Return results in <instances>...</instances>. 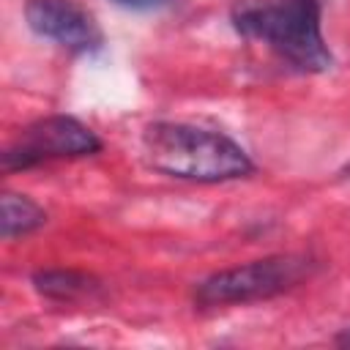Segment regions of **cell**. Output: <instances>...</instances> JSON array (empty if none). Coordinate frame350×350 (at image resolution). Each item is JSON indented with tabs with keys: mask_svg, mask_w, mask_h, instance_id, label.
<instances>
[{
	"mask_svg": "<svg viewBox=\"0 0 350 350\" xmlns=\"http://www.w3.org/2000/svg\"><path fill=\"white\" fill-rule=\"evenodd\" d=\"M230 19L243 38L265 44L298 71L331 68L334 57L320 30L317 0H235Z\"/></svg>",
	"mask_w": 350,
	"mask_h": 350,
	"instance_id": "cell-1",
	"label": "cell"
},
{
	"mask_svg": "<svg viewBox=\"0 0 350 350\" xmlns=\"http://www.w3.org/2000/svg\"><path fill=\"white\" fill-rule=\"evenodd\" d=\"M142 150L153 170L180 180L219 183L254 170L235 139L191 123H150L142 131Z\"/></svg>",
	"mask_w": 350,
	"mask_h": 350,
	"instance_id": "cell-2",
	"label": "cell"
},
{
	"mask_svg": "<svg viewBox=\"0 0 350 350\" xmlns=\"http://www.w3.org/2000/svg\"><path fill=\"white\" fill-rule=\"evenodd\" d=\"M314 262L304 254H271L262 260H252L235 268H224L202 279L194 290V301L202 309L216 306H243L254 301H265L298 287L309 279Z\"/></svg>",
	"mask_w": 350,
	"mask_h": 350,
	"instance_id": "cell-3",
	"label": "cell"
},
{
	"mask_svg": "<svg viewBox=\"0 0 350 350\" xmlns=\"http://www.w3.org/2000/svg\"><path fill=\"white\" fill-rule=\"evenodd\" d=\"M101 150V139L77 118L49 115L30 123L22 137L3 153L5 170H27L49 159H79Z\"/></svg>",
	"mask_w": 350,
	"mask_h": 350,
	"instance_id": "cell-4",
	"label": "cell"
},
{
	"mask_svg": "<svg viewBox=\"0 0 350 350\" xmlns=\"http://www.w3.org/2000/svg\"><path fill=\"white\" fill-rule=\"evenodd\" d=\"M25 19L30 30L74 52H93L101 46L96 19L74 0H27Z\"/></svg>",
	"mask_w": 350,
	"mask_h": 350,
	"instance_id": "cell-5",
	"label": "cell"
},
{
	"mask_svg": "<svg viewBox=\"0 0 350 350\" xmlns=\"http://www.w3.org/2000/svg\"><path fill=\"white\" fill-rule=\"evenodd\" d=\"M33 287L52 301H82V298H93L101 290V282L85 271H74V268H46L33 273Z\"/></svg>",
	"mask_w": 350,
	"mask_h": 350,
	"instance_id": "cell-6",
	"label": "cell"
},
{
	"mask_svg": "<svg viewBox=\"0 0 350 350\" xmlns=\"http://www.w3.org/2000/svg\"><path fill=\"white\" fill-rule=\"evenodd\" d=\"M0 208H3L0 232H3L5 241L30 235V232H36L38 227H44V221H46L44 208L36 205V202H33L30 197H25V194L5 191L3 200H0Z\"/></svg>",
	"mask_w": 350,
	"mask_h": 350,
	"instance_id": "cell-7",
	"label": "cell"
},
{
	"mask_svg": "<svg viewBox=\"0 0 350 350\" xmlns=\"http://www.w3.org/2000/svg\"><path fill=\"white\" fill-rule=\"evenodd\" d=\"M123 8H131V11H153V8H164L170 5L172 0H112Z\"/></svg>",
	"mask_w": 350,
	"mask_h": 350,
	"instance_id": "cell-8",
	"label": "cell"
},
{
	"mask_svg": "<svg viewBox=\"0 0 350 350\" xmlns=\"http://www.w3.org/2000/svg\"><path fill=\"white\" fill-rule=\"evenodd\" d=\"M345 178H347V180H350V164H347V167H345Z\"/></svg>",
	"mask_w": 350,
	"mask_h": 350,
	"instance_id": "cell-9",
	"label": "cell"
}]
</instances>
